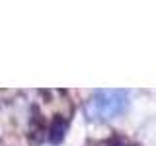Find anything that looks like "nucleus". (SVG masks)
Here are the masks:
<instances>
[{"label": "nucleus", "instance_id": "1", "mask_svg": "<svg viewBox=\"0 0 156 146\" xmlns=\"http://www.w3.org/2000/svg\"><path fill=\"white\" fill-rule=\"evenodd\" d=\"M127 105V96L125 92L119 90H101L98 92L96 99L92 101V115L100 117H113L125 109Z\"/></svg>", "mask_w": 156, "mask_h": 146}]
</instances>
